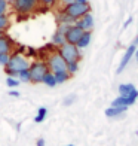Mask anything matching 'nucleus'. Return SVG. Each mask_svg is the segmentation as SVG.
Returning a JSON list of instances; mask_svg holds the SVG:
<instances>
[{"label":"nucleus","mask_w":138,"mask_h":146,"mask_svg":"<svg viewBox=\"0 0 138 146\" xmlns=\"http://www.w3.org/2000/svg\"><path fill=\"white\" fill-rule=\"evenodd\" d=\"M30 61L27 60V57H24L22 54H18V52H15V54H12L11 58H9V63L8 66H6V73H8L9 76H14L16 78V75L19 72L22 70H27L30 67Z\"/></svg>","instance_id":"nucleus-1"},{"label":"nucleus","mask_w":138,"mask_h":146,"mask_svg":"<svg viewBox=\"0 0 138 146\" xmlns=\"http://www.w3.org/2000/svg\"><path fill=\"white\" fill-rule=\"evenodd\" d=\"M28 72H30L31 82L40 84L43 81V76L49 72V67L46 64V61H33L28 67Z\"/></svg>","instance_id":"nucleus-2"},{"label":"nucleus","mask_w":138,"mask_h":146,"mask_svg":"<svg viewBox=\"0 0 138 146\" xmlns=\"http://www.w3.org/2000/svg\"><path fill=\"white\" fill-rule=\"evenodd\" d=\"M39 8V0H14L12 9L19 15H28Z\"/></svg>","instance_id":"nucleus-3"},{"label":"nucleus","mask_w":138,"mask_h":146,"mask_svg":"<svg viewBox=\"0 0 138 146\" xmlns=\"http://www.w3.org/2000/svg\"><path fill=\"white\" fill-rule=\"evenodd\" d=\"M58 52H60L61 57L67 63H70V61H80V58H82L80 49H79L76 45H71V43H67V42L58 48Z\"/></svg>","instance_id":"nucleus-4"},{"label":"nucleus","mask_w":138,"mask_h":146,"mask_svg":"<svg viewBox=\"0 0 138 146\" xmlns=\"http://www.w3.org/2000/svg\"><path fill=\"white\" fill-rule=\"evenodd\" d=\"M64 12L77 21V19L82 18L83 15L89 14V12H91V6H89V3H76V2H73L68 6H64Z\"/></svg>","instance_id":"nucleus-5"},{"label":"nucleus","mask_w":138,"mask_h":146,"mask_svg":"<svg viewBox=\"0 0 138 146\" xmlns=\"http://www.w3.org/2000/svg\"><path fill=\"white\" fill-rule=\"evenodd\" d=\"M46 64H48V67H49V72H52V73L67 70V61H65V60L61 57V54L58 51L57 52H52V54L48 57Z\"/></svg>","instance_id":"nucleus-6"},{"label":"nucleus","mask_w":138,"mask_h":146,"mask_svg":"<svg viewBox=\"0 0 138 146\" xmlns=\"http://www.w3.org/2000/svg\"><path fill=\"white\" fill-rule=\"evenodd\" d=\"M83 30L80 29V27H77L76 24H73V25H70L68 27V30H67V33H65V42L67 43H71V45H76L77 42H79V39L82 37V35H83Z\"/></svg>","instance_id":"nucleus-7"},{"label":"nucleus","mask_w":138,"mask_h":146,"mask_svg":"<svg viewBox=\"0 0 138 146\" xmlns=\"http://www.w3.org/2000/svg\"><path fill=\"white\" fill-rule=\"evenodd\" d=\"M119 96L137 100L138 98V90L134 87L132 84H120L119 85Z\"/></svg>","instance_id":"nucleus-8"},{"label":"nucleus","mask_w":138,"mask_h":146,"mask_svg":"<svg viewBox=\"0 0 138 146\" xmlns=\"http://www.w3.org/2000/svg\"><path fill=\"white\" fill-rule=\"evenodd\" d=\"M135 51H137V46H135L134 43L131 45V46H128L126 52L123 54V57H122V60H120V64H119V67H117V73H122L125 69H126V66L129 64L131 58H132V57L135 55Z\"/></svg>","instance_id":"nucleus-9"},{"label":"nucleus","mask_w":138,"mask_h":146,"mask_svg":"<svg viewBox=\"0 0 138 146\" xmlns=\"http://www.w3.org/2000/svg\"><path fill=\"white\" fill-rule=\"evenodd\" d=\"M74 24L77 25V27H80L83 31H91L92 29H94V17H92V14L89 12V14L83 15L82 18H79Z\"/></svg>","instance_id":"nucleus-10"},{"label":"nucleus","mask_w":138,"mask_h":146,"mask_svg":"<svg viewBox=\"0 0 138 146\" xmlns=\"http://www.w3.org/2000/svg\"><path fill=\"white\" fill-rule=\"evenodd\" d=\"M14 42L11 40V37H8L6 35L0 36V54H11Z\"/></svg>","instance_id":"nucleus-11"},{"label":"nucleus","mask_w":138,"mask_h":146,"mask_svg":"<svg viewBox=\"0 0 138 146\" xmlns=\"http://www.w3.org/2000/svg\"><path fill=\"white\" fill-rule=\"evenodd\" d=\"M137 100H132V98H128V97H116L113 102H111V106H116V108H129V106H132Z\"/></svg>","instance_id":"nucleus-12"},{"label":"nucleus","mask_w":138,"mask_h":146,"mask_svg":"<svg viewBox=\"0 0 138 146\" xmlns=\"http://www.w3.org/2000/svg\"><path fill=\"white\" fill-rule=\"evenodd\" d=\"M126 110H128V108H116V106H110V108L106 109V116L107 118H117V116L123 115Z\"/></svg>","instance_id":"nucleus-13"},{"label":"nucleus","mask_w":138,"mask_h":146,"mask_svg":"<svg viewBox=\"0 0 138 146\" xmlns=\"http://www.w3.org/2000/svg\"><path fill=\"white\" fill-rule=\"evenodd\" d=\"M91 39H92V31H85L83 35H82V37L79 39V42L76 43V46H77L79 49H85L86 46H89Z\"/></svg>","instance_id":"nucleus-14"},{"label":"nucleus","mask_w":138,"mask_h":146,"mask_svg":"<svg viewBox=\"0 0 138 146\" xmlns=\"http://www.w3.org/2000/svg\"><path fill=\"white\" fill-rule=\"evenodd\" d=\"M42 84H45L46 87H49V88H54V87H57V85H58L57 81H55V76H54V73H52V72H48V73L43 76Z\"/></svg>","instance_id":"nucleus-15"},{"label":"nucleus","mask_w":138,"mask_h":146,"mask_svg":"<svg viewBox=\"0 0 138 146\" xmlns=\"http://www.w3.org/2000/svg\"><path fill=\"white\" fill-rule=\"evenodd\" d=\"M58 23L60 24H68V25H73L74 23H76V19H73L70 15H67L64 12V9L60 12V14H58Z\"/></svg>","instance_id":"nucleus-16"},{"label":"nucleus","mask_w":138,"mask_h":146,"mask_svg":"<svg viewBox=\"0 0 138 146\" xmlns=\"http://www.w3.org/2000/svg\"><path fill=\"white\" fill-rule=\"evenodd\" d=\"M54 76H55L57 84H64V82H67L68 79L71 78V75H70L67 70H64V72H57V73H54Z\"/></svg>","instance_id":"nucleus-17"},{"label":"nucleus","mask_w":138,"mask_h":146,"mask_svg":"<svg viewBox=\"0 0 138 146\" xmlns=\"http://www.w3.org/2000/svg\"><path fill=\"white\" fill-rule=\"evenodd\" d=\"M46 116H48V109H46V108H39L37 113H36V116H34V122H36V124L43 122Z\"/></svg>","instance_id":"nucleus-18"},{"label":"nucleus","mask_w":138,"mask_h":146,"mask_svg":"<svg viewBox=\"0 0 138 146\" xmlns=\"http://www.w3.org/2000/svg\"><path fill=\"white\" fill-rule=\"evenodd\" d=\"M64 43H65V36L57 31L55 35L52 36V45H55V46H58V48H60V46L64 45Z\"/></svg>","instance_id":"nucleus-19"},{"label":"nucleus","mask_w":138,"mask_h":146,"mask_svg":"<svg viewBox=\"0 0 138 146\" xmlns=\"http://www.w3.org/2000/svg\"><path fill=\"white\" fill-rule=\"evenodd\" d=\"M16 78H18V81L19 82H31V78H30V72H28V69L27 70H22V72H19L18 75H16Z\"/></svg>","instance_id":"nucleus-20"},{"label":"nucleus","mask_w":138,"mask_h":146,"mask_svg":"<svg viewBox=\"0 0 138 146\" xmlns=\"http://www.w3.org/2000/svg\"><path fill=\"white\" fill-rule=\"evenodd\" d=\"M77 70H79V61H70V63H67V72L70 73V75L77 73Z\"/></svg>","instance_id":"nucleus-21"},{"label":"nucleus","mask_w":138,"mask_h":146,"mask_svg":"<svg viewBox=\"0 0 138 146\" xmlns=\"http://www.w3.org/2000/svg\"><path fill=\"white\" fill-rule=\"evenodd\" d=\"M19 84H21V82L18 81V78H14V76H8V78H6V85H8L9 88H16Z\"/></svg>","instance_id":"nucleus-22"},{"label":"nucleus","mask_w":138,"mask_h":146,"mask_svg":"<svg viewBox=\"0 0 138 146\" xmlns=\"http://www.w3.org/2000/svg\"><path fill=\"white\" fill-rule=\"evenodd\" d=\"M9 27V18L8 15H0V30L5 31V30H8Z\"/></svg>","instance_id":"nucleus-23"},{"label":"nucleus","mask_w":138,"mask_h":146,"mask_svg":"<svg viewBox=\"0 0 138 146\" xmlns=\"http://www.w3.org/2000/svg\"><path fill=\"white\" fill-rule=\"evenodd\" d=\"M9 9V2L8 0H0V15H6Z\"/></svg>","instance_id":"nucleus-24"},{"label":"nucleus","mask_w":138,"mask_h":146,"mask_svg":"<svg viewBox=\"0 0 138 146\" xmlns=\"http://www.w3.org/2000/svg\"><path fill=\"white\" fill-rule=\"evenodd\" d=\"M9 58H11V54H0V66L6 67L9 63Z\"/></svg>","instance_id":"nucleus-25"},{"label":"nucleus","mask_w":138,"mask_h":146,"mask_svg":"<svg viewBox=\"0 0 138 146\" xmlns=\"http://www.w3.org/2000/svg\"><path fill=\"white\" fill-rule=\"evenodd\" d=\"M58 0H39V5L46 6V8H52V6H55Z\"/></svg>","instance_id":"nucleus-26"},{"label":"nucleus","mask_w":138,"mask_h":146,"mask_svg":"<svg viewBox=\"0 0 138 146\" xmlns=\"http://www.w3.org/2000/svg\"><path fill=\"white\" fill-rule=\"evenodd\" d=\"M68 27L70 25L68 24H60V27H58V33H61V35H65V33H67V30H68Z\"/></svg>","instance_id":"nucleus-27"},{"label":"nucleus","mask_w":138,"mask_h":146,"mask_svg":"<svg viewBox=\"0 0 138 146\" xmlns=\"http://www.w3.org/2000/svg\"><path fill=\"white\" fill-rule=\"evenodd\" d=\"M73 102H74V96H70V97H67V98H65L64 104H65V106H68L70 103H73Z\"/></svg>","instance_id":"nucleus-28"},{"label":"nucleus","mask_w":138,"mask_h":146,"mask_svg":"<svg viewBox=\"0 0 138 146\" xmlns=\"http://www.w3.org/2000/svg\"><path fill=\"white\" fill-rule=\"evenodd\" d=\"M9 96H11V97H19V91H16V90H11V91H9Z\"/></svg>","instance_id":"nucleus-29"},{"label":"nucleus","mask_w":138,"mask_h":146,"mask_svg":"<svg viewBox=\"0 0 138 146\" xmlns=\"http://www.w3.org/2000/svg\"><path fill=\"white\" fill-rule=\"evenodd\" d=\"M61 2V5H64V6H68V5H71L74 2V0H60Z\"/></svg>","instance_id":"nucleus-30"},{"label":"nucleus","mask_w":138,"mask_h":146,"mask_svg":"<svg viewBox=\"0 0 138 146\" xmlns=\"http://www.w3.org/2000/svg\"><path fill=\"white\" fill-rule=\"evenodd\" d=\"M36 145H37V146H45V139H37Z\"/></svg>","instance_id":"nucleus-31"},{"label":"nucleus","mask_w":138,"mask_h":146,"mask_svg":"<svg viewBox=\"0 0 138 146\" xmlns=\"http://www.w3.org/2000/svg\"><path fill=\"white\" fill-rule=\"evenodd\" d=\"M131 23H132V17H129V18L126 19V23H125V25H123V27H125V29H126V27H128V25H129Z\"/></svg>","instance_id":"nucleus-32"},{"label":"nucleus","mask_w":138,"mask_h":146,"mask_svg":"<svg viewBox=\"0 0 138 146\" xmlns=\"http://www.w3.org/2000/svg\"><path fill=\"white\" fill-rule=\"evenodd\" d=\"M76 3H88V0H74Z\"/></svg>","instance_id":"nucleus-33"},{"label":"nucleus","mask_w":138,"mask_h":146,"mask_svg":"<svg viewBox=\"0 0 138 146\" xmlns=\"http://www.w3.org/2000/svg\"><path fill=\"white\" fill-rule=\"evenodd\" d=\"M134 45H138V36H137V39H135V42H134Z\"/></svg>","instance_id":"nucleus-34"},{"label":"nucleus","mask_w":138,"mask_h":146,"mask_svg":"<svg viewBox=\"0 0 138 146\" xmlns=\"http://www.w3.org/2000/svg\"><path fill=\"white\" fill-rule=\"evenodd\" d=\"M135 58H138V48H137V51H135Z\"/></svg>","instance_id":"nucleus-35"},{"label":"nucleus","mask_w":138,"mask_h":146,"mask_svg":"<svg viewBox=\"0 0 138 146\" xmlns=\"http://www.w3.org/2000/svg\"><path fill=\"white\" fill-rule=\"evenodd\" d=\"M0 36H3V31L2 30H0Z\"/></svg>","instance_id":"nucleus-36"},{"label":"nucleus","mask_w":138,"mask_h":146,"mask_svg":"<svg viewBox=\"0 0 138 146\" xmlns=\"http://www.w3.org/2000/svg\"><path fill=\"white\" fill-rule=\"evenodd\" d=\"M65 146H74V145H65Z\"/></svg>","instance_id":"nucleus-37"},{"label":"nucleus","mask_w":138,"mask_h":146,"mask_svg":"<svg viewBox=\"0 0 138 146\" xmlns=\"http://www.w3.org/2000/svg\"><path fill=\"white\" fill-rule=\"evenodd\" d=\"M8 2H14V0H8Z\"/></svg>","instance_id":"nucleus-38"}]
</instances>
